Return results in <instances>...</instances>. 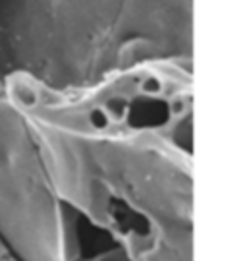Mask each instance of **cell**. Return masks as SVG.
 Masks as SVG:
<instances>
[{"instance_id": "obj_1", "label": "cell", "mask_w": 247, "mask_h": 261, "mask_svg": "<svg viewBox=\"0 0 247 261\" xmlns=\"http://www.w3.org/2000/svg\"><path fill=\"white\" fill-rule=\"evenodd\" d=\"M14 97H16V101L23 103L25 107L35 105V91L31 89V85H18V89L14 91Z\"/></svg>"}]
</instances>
